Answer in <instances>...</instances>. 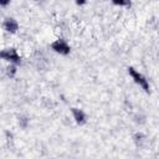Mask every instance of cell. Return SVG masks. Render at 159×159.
Instances as JSON below:
<instances>
[{
	"label": "cell",
	"mask_w": 159,
	"mask_h": 159,
	"mask_svg": "<svg viewBox=\"0 0 159 159\" xmlns=\"http://www.w3.org/2000/svg\"><path fill=\"white\" fill-rule=\"evenodd\" d=\"M50 47H51L55 52H57V53H60V55H63V56H66V55H68V53L71 52V46H70L68 42H67L66 40H63V39H57V40H55V41L50 45Z\"/></svg>",
	"instance_id": "cell-1"
},
{
	"label": "cell",
	"mask_w": 159,
	"mask_h": 159,
	"mask_svg": "<svg viewBox=\"0 0 159 159\" xmlns=\"http://www.w3.org/2000/svg\"><path fill=\"white\" fill-rule=\"evenodd\" d=\"M128 73L132 76V78L134 80V82L137 83V84H139L145 92H148L149 91V83H148V80L140 73V72H138L135 68H133V67H129L128 68Z\"/></svg>",
	"instance_id": "cell-2"
},
{
	"label": "cell",
	"mask_w": 159,
	"mask_h": 159,
	"mask_svg": "<svg viewBox=\"0 0 159 159\" xmlns=\"http://www.w3.org/2000/svg\"><path fill=\"white\" fill-rule=\"evenodd\" d=\"M0 58L9 61L10 63H15V65L20 63V61H21V58L15 48H5V50L0 51Z\"/></svg>",
	"instance_id": "cell-3"
},
{
	"label": "cell",
	"mask_w": 159,
	"mask_h": 159,
	"mask_svg": "<svg viewBox=\"0 0 159 159\" xmlns=\"http://www.w3.org/2000/svg\"><path fill=\"white\" fill-rule=\"evenodd\" d=\"M2 27L6 32H10V34H15L17 30H19V22L12 19V17H6L2 22Z\"/></svg>",
	"instance_id": "cell-4"
},
{
	"label": "cell",
	"mask_w": 159,
	"mask_h": 159,
	"mask_svg": "<svg viewBox=\"0 0 159 159\" xmlns=\"http://www.w3.org/2000/svg\"><path fill=\"white\" fill-rule=\"evenodd\" d=\"M71 113H72V118L77 124H84L87 122V116L86 113L80 109V108H71Z\"/></svg>",
	"instance_id": "cell-5"
},
{
	"label": "cell",
	"mask_w": 159,
	"mask_h": 159,
	"mask_svg": "<svg viewBox=\"0 0 159 159\" xmlns=\"http://www.w3.org/2000/svg\"><path fill=\"white\" fill-rule=\"evenodd\" d=\"M6 73L9 77H14L15 73H16V65L15 63H10L7 67H6Z\"/></svg>",
	"instance_id": "cell-6"
},
{
	"label": "cell",
	"mask_w": 159,
	"mask_h": 159,
	"mask_svg": "<svg viewBox=\"0 0 159 159\" xmlns=\"http://www.w3.org/2000/svg\"><path fill=\"white\" fill-rule=\"evenodd\" d=\"M112 4L118 5V6H128L130 5V0H111Z\"/></svg>",
	"instance_id": "cell-7"
},
{
	"label": "cell",
	"mask_w": 159,
	"mask_h": 159,
	"mask_svg": "<svg viewBox=\"0 0 159 159\" xmlns=\"http://www.w3.org/2000/svg\"><path fill=\"white\" fill-rule=\"evenodd\" d=\"M27 123H29V119L26 117H19V124H20V127L26 128L27 127Z\"/></svg>",
	"instance_id": "cell-8"
},
{
	"label": "cell",
	"mask_w": 159,
	"mask_h": 159,
	"mask_svg": "<svg viewBox=\"0 0 159 159\" xmlns=\"http://www.w3.org/2000/svg\"><path fill=\"white\" fill-rule=\"evenodd\" d=\"M86 1H87V0H76V4H77V5H83Z\"/></svg>",
	"instance_id": "cell-9"
},
{
	"label": "cell",
	"mask_w": 159,
	"mask_h": 159,
	"mask_svg": "<svg viewBox=\"0 0 159 159\" xmlns=\"http://www.w3.org/2000/svg\"><path fill=\"white\" fill-rule=\"evenodd\" d=\"M10 2V0H0V5H7Z\"/></svg>",
	"instance_id": "cell-10"
}]
</instances>
